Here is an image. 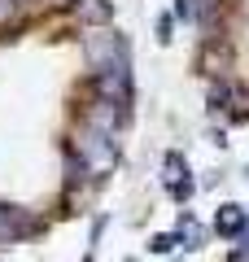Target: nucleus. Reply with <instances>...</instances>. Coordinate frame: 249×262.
Returning a JSON list of instances; mask_svg holds the SVG:
<instances>
[{
    "label": "nucleus",
    "mask_w": 249,
    "mask_h": 262,
    "mask_svg": "<svg viewBox=\"0 0 249 262\" xmlns=\"http://www.w3.org/2000/svg\"><path fill=\"white\" fill-rule=\"evenodd\" d=\"M175 245H179V236H153V245H149V249H153V253H171Z\"/></svg>",
    "instance_id": "3"
},
{
    "label": "nucleus",
    "mask_w": 249,
    "mask_h": 262,
    "mask_svg": "<svg viewBox=\"0 0 249 262\" xmlns=\"http://www.w3.org/2000/svg\"><path fill=\"white\" fill-rule=\"evenodd\" d=\"M18 18V0H0V22H13Z\"/></svg>",
    "instance_id": "4"
},
{
    "label": "nucleus",
    "mask_w": 249,
    "mask_h": 262,
    "mask_svg": "<svg viewBox=\"0 0 249 262\" xmlns=\"http://www.w3.org/2000/svg\"><path fill=\"white\" fill-rule=\"evenodd\" d=\"M214 232H219V236H240V232H245V210H240V206H223L219 219H214Z\"/></svg>",
    "instance_id": "1"
},
{
    "label": "nucleus",
    "mask_w": 249,
    "mask_h": 262,
    "mask_svg": "<svg viewBox=\"0 0 249 262\" xmlns=\"http://www.w3.org/2000/svg\"><path fill=\"white\" fill-rule=\"evenodd\" d=\"M57 5H74V0H57Z\"/></svg>",
    "instance_id": "5"
},
{
    "label": "nucleus",
    "mask_w": 249,
    "mask_h": 262,
    "mask_svg": "<svg viewBox=\"0 0 249 262\" xmlns=\"http://www.w3.org/2000/svg\"><path fill=\"white\" fill-rule=\"evenodd\" d=\"M74 9H79L83 22H96V27H101V22H110V13H114L105 0H74Z\"/></svg>",
    "instance_id": "2"
}]
</instances>
